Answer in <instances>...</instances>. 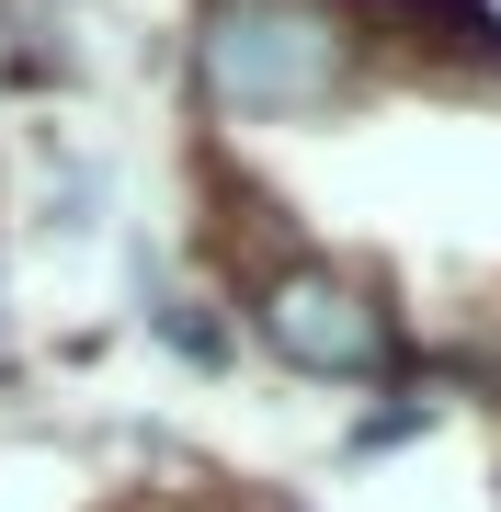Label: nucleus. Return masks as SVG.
Returning <instances> with one entry per match:
<instances>
[{
    "instance_id": "1",
    "label": "nucleus",
    "mask_w": 501,
    "mask_h": 512,
    "mask_svg": "<svg viewBox=\"0 0 501 512\" xmlns=\"http://www.w3.org/2000/svg\"><path fill=\"white\" fill-rule=\"evenodd\" d=\"M194 69L228 114H319L353 80V23L342 0H205Z\"/></svg>"
},
{
    "instance_id": "2",
    "label": "nucleus",
    "mask_w": 501,
    "mask_h": 512,
    "mask_svg": "<svg viewBox=\"0 0 501 512\" xmlns=\"http://www.w3.org/2000/svg\"><path fill=\"white\" fill-rule=\"evenodd\" d=\"M262 330H274V353L308 365V376H376L388 365V308H376L365 285L319 274V262H297V274L262 285Z\"/></svg>"
}]
</instances>
